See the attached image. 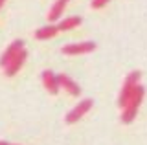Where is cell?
I'll return each mask as SVG.
<instances>
[{
	"label": "cell",
	"mask_w": 147,
	"mask_h": 145,
	"mask_svg": "<svg viewBox=\"0 0 147 145\" xmlns=\"http://www.w3.org/2000/svg\"><path fill=\"white\" fill-rule=\"evenodd\" d=\"M20 50H24V40H13V42L6 48V52L2 53V57H0V66L6 68L9 62L17 57V53L20 52Z\"/></svg>",
	"instance_id": "obj_4"
},
{
	"label": "cell",
	"mask_w": 147,
	"mask_h": 145,
	"mask_svg": "<svg viewBox=\"0 0 147 145\" xmlns=\"http://www.w3.org/2000/svg\"><path fill=\"white\" fill-rule=\"evenodd\" d=\"M92 105H94V103H92V99H83L79 105L74 107L72 110L66 114V123H70V125H72V123H76V121H79L81 117L92 108Z\"/></svg>",
	"instance_id": "obj_3"
},
{
	"label": "cell",
	"mask_w": 147,
	"mask_h": 145,
	"mask_svg": "<svg viewBox=\"0 0 147 145\" xmlns=\"http://www.w3.org/2000/svg\"><path fill=\"white\" fill-rule=\"evenodd\" d=\"M57 83H59V88H64L68 94H72V96H79L81 94V88H79V85L76 83L74 79H70L68 75H57Z\"/></svg>",
	"instance_id": "obj_7"
},
{
	"label": "cell",
	"mask_w": 147,
	"mask_h": 145,
	"mask_svg": "<svg viewBox=\"0 0 147 145\" xmlns=\"http://www.w3.org/2000/svg\"><path fill=\"white\" fill-rule=\"evenodd\" d=\"M68 2H70V0H55V4L50 7V11H48V20H50V22L59 20V17L63 15L64 6H66Z\"/></svg>",
	"instance_id": "obj_9"
},
{
	"label": "cell",
	"mask_w": 147,
	"mask_h": 145,
	"mask_svg": "<svg viewBox=\"0 0 147 145\" xmlns=\"http://www.w3.org/2000/svg\"><path fill=\"white\" fill-rule=\"evenodd\" d=\"M140 77H142V74L138 70H134V72H131V74L125 77V81H123V87H121V92H119V97H118V105L119 107H125V103L129 101V97L132 96V92L136 90V87H138V81H140Z\"/></svg>",
	"instance_id": "obj_2"
},
{
	"label": "cell",
	"mask_w": 147,
	"mask_h": 145,
	"mask_svg": "<svg viewBox=\"0 0 147 145\" xmlns=\"http://www.w3.org/2000/svg\"><path fill=\"white\" fill-rule=\"evenodd\" d=\"M42 83H44V88L48 90L52 96L59 92V83H57V75L53 74L52 70H44L42 72Z\"/></svg>",
	"instance_id": "obj_8"
},
{
	"label": "cell",
	"mask_w": 147,
	"mask_h": 145,
	"mask_svg": "<svg viewBox=\"0 0 147 145\" xmlns=\"http://www.w3.org/2000/svg\"><path fill=\"white\" fill-rule=\"evenodd\" d=\"M4 4H6V0H0V7H2V6H4Z\"/></svg>",
	"instance_id": "obj_14"
},
{
	"label": "cell",
	"mask_w": 147,
	"mask_h": 145,
	"mask_svg": "<svg viewBox=\"0 0 147 145\" xmlns=\"http://www.w3.org/2000/svg\"><path fill=\"white\" fill-rule=\"evenodd\" d=\"M26 57H28V53H26V50H20V52L17 53V57L13 59L9 64L4 68V74L7 75V77H11V75H15L18 70L22 68V64H24V61H26Z\"/></svg>",
	"instance_id": "obj_6"
},
{
	"label": "cell",
	"mask_w": 147,
	"mask_h": 145,
	"mask_svg": "<svg viewBox=\"0 0 147 145\" xmlns=\"http://www.w3.org/2000/svg\"><path fill=\"white\" fill-rule=\"evenodd\" d=\"M57 26H52V24H48V26H44V28H39L35 31V39H39V40H46V39H52L57 35Z\"/></svg>",
	"instance_id": "obj_10"
},
{
	"label": "cell",
	"mask_w": 147,
	"mask_h": 145,
	"mask_svg": "<svg viewBox=\"0 0 147 145\" xmlns=\"http://www.w3.org/2000/svg\"><path fill=\"white\" fill-rule=\"evenodd\" d=\"M0 145H15V143H7V142H0Z\"/></svg>",
	"instance_id": "obj_13"
},
{
	"label": "cell",
	"mask_w": 147,
	"mask_h": 145,
	"mask_svg": "<svg viewBox=\"0 0 147 145\" xmlns=\"http://www.w3.org/2000/svg\"><path fill=\"white\" fill-rule=\"evenodd\" d=\"M79 24H81V19H79V17H68V19H64L63 22H59L57 30L68 31V30H72V28H77Z\"/></svg>",
	"instance_id": "obj_11"
},
{
	"label": "cell",
	"mask_w": 147,
	"mask_h": 145,
	"mask_svg": "<svg viewBox=\"0 0 147 145\" xmlns=\"http://www.w3.org/2000/svg\"><path fill=\"white\" fill-rule=\"evenodd\" d=\"M96 50V42H77V44H68V46H63V53L64 55H81V53H90Z\"/></svg>",
	"instance_id": "obj_5"
},
{
	"label": "cell",
	"mask_w": 147,
	"mask_h": 145,
	"mask_svg": "<svg viewBox=\"0 0 147 145\" xmlns=\"http://www.w3.org/2000/svg\"><path fill=\"white\" fill-rule=\"evenodd\" d=\"M109 4V0H92V7L94 9H101V7H105Z\"/></svg>",
	"instance_id": "obj_12"
},
{
	"label": "cell",
	"mask_w": 147,
	"mask_h": 145,
	"mask_svg": "<svg viewBox=\"0 0 147 145\" xmlns=\"http://www.w3.org/2000/svg\"><path fill=\"white\" fill-rule=\"evenodd\" d=\"M144 94H145V88L138 85L136 90L132 92V96L129 97V101L125 103V107H123V110H121V121H123V123H131V121L134 119V116L138 112V107L142 105Z\"/></svg>",
	"instance_id": "obj_1"
}]
</instances>
